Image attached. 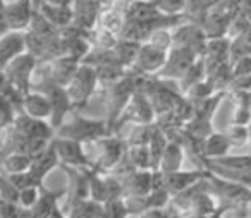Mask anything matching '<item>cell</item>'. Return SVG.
<instances>
[{
  "label": "cell",
  "instance_id": "cell-2",
  "mask_svg": "<svg viewBox=\"0 0 251 218\" xmlns=\"http://www.w3.org/2000/svg\"><path fill=\"white\" fill-rule=\"evenodd\" d=\"M110 134L108 125L105 119H88L79 114V110H73L66 117V121L60 124V127L55 131L57 138L74 139L83 145L97 141L100 138Z\"/></svg>",
  "mask_w": 251,
  "mask_h": 218
},
{
  "label": "cell",
  "instance_id": "cell-39",
  "mask_svg": "<svg viewBox=\"0 0 251 218\" xmlns=\"http://www.w3.org/2000/svg\"><path fill=\"white\" fill-rule=\"evenodd\" d=\"M49 2H52V4H60V5H71L73 0H49Z\"/></svg>",
  "mask_w": 251,
  "mask_h": 218
},
{
  "label": "cell",
  "instance_id": "cell-24",
  "mask_svg": "<svg viewBox=\"0 0 251 218\" xmlns=\"http://www.w3.org/2000/svg\"><path fill=\"white\" fill-rule=\"evenodd\" d=\"M230 143L227 139V136L224 132H215L212 131L205 139L201 141V149H200V156L195 158H205V160H212V158H219L224 156L230 151Z\"/></svg>",
  "mask_w": 251,
  "mask_h": 218
},
{
  "label": "cell",
  "instance_id": "cell-37",
  "mask_svg": "<svg viewBox=\"0 0 251 218\" xmlns=\"http://www.w3.org/2000/svg\"><path fill=\"white\" fill-rule=\"evenodd\" d=\"M138 218H177V217H176L171 208L165 206V208H148L143 213L138 215Z\"/></svg>",
  "mask_w": 251,
  "mask_h": 218
},
{
  "label": "cell",
  "instance_id": "cell-35",
  "mask_svg": "<svg viewBox=\"0 0 251 218\" xmlns=\"http://www.w3.org/2000/svg\"><path fill=\"white\" fill-rule=\"evenodd\" d=\"M0 197L12 201V203H18L19 197V189L11 182V179L5 173H0Z\"/></svg>",
  "mask_w": 251,
  "mask_h": 218
},
{
  "label": "cell",
  "instance_id": "cell-28",
  "mask_svg": "<svg viewBox=\"0 0 251 218\" xmlns=\"http://www.w3.org/2000/svg\"><path fill=\"white\" fill-rule=\"evenodd\" d=\"M124 156L134 170H151V160L147 146H127Z\"/></svg>",
  "mask_w": 251,
  "mask_h": 218
},
{
  "label": "cell",
  "instance_id": "cell-16",
  "mask_svg": "<svg viewBox=\"0 0 251 218\" xmlns=\"http://www.w3.org/2000/svg\"><path fill=\"white\" fill-rule=\"evenodd\" d=\"M119 179L122 182V196H147L153 189L155 170H133Z\"/></svg>",
  "mask_w": 251,
  "mask_h": 218
},
{
  "label": "cell",
  "instance_id": "cell-42",
  "mask_svg": "<svg viewBox=\"0 0 251 218\" xmlns=\"http://www.w3.org/2000/svg\"><path fill=\"white\" fill-rule=\"evenodd\" d=\"M248 218H251V215H250V217H248Z\"/></svg>",
  "mask_w": 251,
  "mask_h": 218
},
{
  "label": "cell",
  "instance_id": "cell-19",
  "mask_svg": "<svg viewBox=\"0 0 251 218\" xmlns=\"http://www.w3.org/2000/svg\"><path fill=\"white\" fill-rule=\"evenodd\" d=\"M62 172L67 177V201L66 204H73L84 197H90V186H88L86 169H74V167L60 165Z\"/></svg>",
  "mask_w": 251,
  "mask_h": 218
},
{
  "label": "cell",
  "instance_id": "cell-34",
  "mask_svg": "<svg viewBox=\"0 0 251 218\" xmlns=\"http://www.w3.org/2000/svg\"><path fill=\"white\" fill-rule=\"evenodd\" d=\"M16 114H18V110H16L14 105H12L5 97L0 95V129L11 125Z\"/></svg>",
  "mask_w": 251,
  "mask_h": 218
},
{
  "label": "cell",
  "instance_id": "cell-14",
  "mask_svg": "<svg viewBox=\"0 0 251 218\" xmlns=\"http://www.w3.org/2000/svg\"><path fill=\"white\" fill-rule=\"evenodd\" d=\"M71 7H73V24L88 35L95 28L103 4L100 0H73Z\"/></svg>",
  "mask_w": 251,
  "mask_h": 218
},
{
  "label": "cell",
  "instance_id": "cell-6",
  "mask_svg": "<svg viewBox=\"0 0 251 218\" xmlns=\"http://www.w3.org/2000/svg\"><path fill=\"white\" fill-rule=\"evenodd\" d=\"M36 59L33 53L25 52L19 57H16L14 60L7 64L4 67V74L7 76V79L11 81V84L25 97L28 91H31V81H33V73L36 69Z\"/></svg>",
  "mask_w": 251,
  "mask_h": 218
},
{
  "label": "cell",
  "instance_id": "cell-27",
  "mask_svg": "<svg viewBox=\"0 0 251 218\" xmlns=\"http://www.w3.org/2000/svg\"><path fill=\"white\" fill-rule=\"evenodd\" d=\"M155 132V122L151 124H133L126 136L127 146H147Z\"/></svg>",
  "mask_w": 251,
  "mask_h": 218
},
{
  "label": "cell",
  "instance_id": "cell-3",
  "mask_svg": "<svg viewBox=\"0 0 251 218\" xmlns=\"http://www.w3.org/2000/svg\"><path fill=\"white\" fill-rule=\"evenodd\" d=\"M93 153H88V158L91 162V169L98 170L101 173H108L127 151V143L119 134H108L97 141L90 143Z\"/></svg>",
  "mask_w": 251,
  "mask_h": 218
},
{
  "label": "cell",
  "instance_id": "cell-4",
  "mask_svg": "<svg viewBox=\"0 0 251 218\" xmlns=\"http://www.w3.org/2000/svg\"><path fill=\"white\" fill-rule=\"evenodd\" d=\"M66 90L71 98L73 108L81 112L98 91V76L95 67L81 62L74 77L66 86Z\"/></svg>",
  "mask_w": 251,
  "mask_h": 218
},
{
  "label": "cell",
  "instance_id": "cell-17",
  "mask_svg": "<svg viewBox=\"0 0 251 218\" xmlns=\"http://www.w3.org/2000/svg\"><path fill=\"white\" fill-rule=\"evenodd\" d=\"M33 16V0H7L5 2V24L7 29L25 31Z\"/></svg>",
  "mask_w": 251,
  "mask_h": 218
},
{
  "label": "cell",
  "instance_id": "cell-11",
  "mask_svg": "<svg viewBox=\"0 0 251 218\" xmlns=\"http://www.w3.org/2000/svg\"><path fill=\"white\" fill-rule=\"evenodd\" d=\"M172 35V47H184V48H191L193 52H196L198 55L205 53L206 47V35L203 31V28L196 23L191 21H182L179 24H176L171 29Z\"/></svg>",
  "mask_w": 251,
  "mask_h": 218
},
{
  "label": "cell",
  "instance_id": "cell-20",
  "mask_svg": "<svg viewBox=\"0 0 251 218\" xmlns=\"http://www.w3.org/2000/svg\"><path fill=\"white\" fill-rule=\"evenodd\" d=\"M33 11L42 14L47 21H50L57 28H64L73 23V7L71 5L52 4L49 0H33Z\"/></svg>",
  "mask_w": 251,
  "mask_h": 218
},
{
  "label": "cell",
  "instance_id": "cell-36",
  "mask_svg": "<svg viewBox=\"0 0 251 218\" xmlns=\"http://www.w3.org/2000/svg\"><path fill=\"white\" fill-rule=\"evenodd\" d=\"M19 213H21V206L18 203L0 197V218H19Z\"/></svg>",
  "mask_w": 251,
  "mask_h": 218
},
{
  "label": "cell",
  "instance_id": "cell-26",
  "mask_svg": "<svg viewBox=\"0 0 251 218\" xmlns=\"http://www.w3.org/2000/svg\"><path fill=\"white\" fill-rule=\"evenodd\" d=\"M167 141H169L167 134L155 125L153 136H151L150 143L147 145L148 153H150V160H151V170H158V165H160V160H162V155H164L165 146H167Z\"/></svg>",
  "mask_w": 251,
  "mask_h": 218
},
{
  "label": "cell",
  "instance_id": "cell-18",
  "mask_svg": "<svg viewBox=\"0 0 251 218\" xmlns=\"http://www.w3.org/2000/svg\"><path fill=\"white\" fill-rule=\"evenodd\" d=\"M25 52H28L25 31L9 29L4 35H0V69H4L11 60Z\"/></svg>",
  "mask_w": 251,
  "mask_h": 218
},
{
  "label": "cell",
  "instance_id": "cell-8",
  "mask_svg": "<svg viewBox=\"0 0 251 218\" xmlns=\"http://www.w3.org/2000/svg\"><path fill=\"white\" fill-rule=\"evenodd\" d=\"M169 50L160 48L153 43L143 42L136 52V57L127 69L141 74V76H157L167 60Z\"/></svg>",
  "mask_w": 251,
  "mask_h": 218
},
{
  "label": "cell",
  "instance_id": "cell-31",
  "mask_svg": "<svg viewBox=\"0 0 251 218\" xmlns=\"http://www.w3.org/2000/svg\"><path fill=\"white\" fill-rule=\"evenodd\" d=\"M229 139L230 146L237 148V146H243L246 143H250V125H241V124H232L227 127V131L224 132Z\"/></svg>",
  "mask_w": 251,
  "mask_h": 218
},
{
  "label": "cell",
  "instance_id": "cell-40",
  "mask_svg": "<svg viewBox=\"0 0 251 218\" xmlns=\"http://www.w3.org/2000/svg\"><path fill=\"white\" fill-rule=\"evenodd\" d=\"M127 218H138V215H129Z\"/></svg>",
  "mask_w": 251,
  "mask_h": 218
},
{
  "label": "cell",
  "instance_id": "cell-33",
  "mask_svg": "<svg viewBox=\"0 0 251 218\" xmlns=\"http://www.w3.org/2000/svg\"><path fill=\"white\" fill-rule=\"evenodd\" d=\"M158 7V11L169 16H179L184 12L189 0H150Z\"/></svg>",
  "mask_w": 251,
  "mask_h": 218
},
{
  "label": "cell",
  "instance_id": "cell-25",
  "mask_svg": "<svg viewBox=\"0 0 251 218\" xmlns=\"http://www.w3.org/2000/svg\"><path fill=\"white\" fill-rule=\"evenodd\" d=\"M186 149L177 139H169L167 146L164 149L162 155L160 165H158V172L167 173V172H176V170L182 169V162H184Z\"/></svg>",
  "mask_w": 251,
  "mask_h": 218
},
{
  "label": "cell",
  "instance_id": "cell-12",
  "mask_svg": "<svg viewBox=\"0 0 251 218\" xmlns=\"http://www.w3.org/2000/svg\"><path fill=\"white\" fill-rule=\"evenodd\" d=\"M52 145L57 151V156H59V167L66 165L74 167V169H91V162L88 158V153L84 149L83 143L53 136Z\"/></svg>",
  "mask_w": 251,
  "mask_h": 218
},
{
  "label": "cell",
  "instance_id": "cell-23",
  "mask_svg": "<svg viewBox=\"0 0 251 218\" xmlns=\"http://www.w3.org/2000/svg\"><path fill=\"white\" fill-rule=\"evenodd\" d=\"M62 211L67 218H103V203L84 197L73 204H64Z\"/></svg>",
  "mask_w": 251,
  "mask_h": 218
},
{
  "label": "cell",
  "instance_id": "cell-21",
  "mask_svg": "<svg viewBox=\"0 0 251 218\" xmlns=\"http://www.w3.org/2000/svg\"><path fill=\"white\" fill-rule=\"evenodd\" d=\"M55 167H59V156H57L55 148H53L52 141H50V145L47 146L43 151H40L38 155L33 156L29 173L35 177L36 182L43 186V180L47 179V175H49Z\"/></svg>",
  "mask_w": 251,
  "mask_h": 218
},
{
  "label": "cell",
  "instance_id": "cell-13",
  "mask_svg": "<svg viewBox=\"0 0 251 218\" xmlns=\"http://www.w3.org/2000/svg\"><path fill=\"white\" fill-rule=\"evenodd\" d=\"M11 125L19 134H23L28 139H47V141H50L55 136V129L50 125L49 121L31 117L26 112H18Z\"/></svg>",
  "mask_w": 251,
  "mask_h": 218
},
{
  "label": "cell",
  "instance_id": "cell-15",
  "mask_svg": "<svg viewBox=\"0 0 251 218\" xmlns=\"http://www.w3.org/2000/svg\"><path fill=\"white\" fill-rule=\"evenodd\" d=\"M66 189L50 191L43 186L38 203L31 208L33 218H67L62 211V206L59 204V201L66 196Z\"/></svg>",
  "mask_w": 251,
  "mask_h": 218
},
{
  "label": "cell",
  "instance_id": "cell-10",
  "mask_svg": "<svg viewBox=\"0 0 251 218\" xmlns=\"http://www.w3.org/2000/svg\"><path fill=\"white\" fill-rule=\"evenodd\" d=\"M200 57L201 55L193 52L191 48H184V47H171V50H169V53H167V60H165L160 73L157 74V77H160V79L176 81V83H177V81L186 74V71H188Z\"/></svg>",
  "mask_w": 251,
  "mask_h": 218
},
{
  "label": "cell",
  "instance_id": "cell-41",
  "mask_svg": "<svg viewBox=\"0 0 251 218\" xmlns=\"http://www.w3.org/2000/svg\"><path fill=\"white\" fill-rule=\"evenodd\" d=\"M101 4H103V7H105V4H107V0H100Z\"/></svg>",
  "mask_w": 251,
  "mask_h": 218
},
{
  "label": "cell",
  "instance_id": "cell-1",
  "mask_svg": "<svg viewBox=\"0 0 251 218\" xmlns=\"http://www.w3.org/2000/svg\"><path fill=\"white\" fill-rule=\"evenodd\" d=\"M143 77L145 76L134 73V71L126 69L124 76L119 77V79L114 81V83L98 84L97 95H100L101 100H103L105 110H107L105 121H107L110 134H112V131H114V125H115V122H117L121 112L124 110L126 103L129 101V98L133 97L134 91H138Z\"/></svg>",
  "mask_w": 251,
  "mask_h": 218
},
{
  "label": "cell",
  "instance_id": "cell-38",
  "mask_svg": "<svg viewBox=\"0 0 251 218\" xmlns=\"http://www.w3.org/2000/svg\"><path fill=\"white\" fill-rule=\"evenodd\" d=\"M5 2L7 0H0V35H4L7 29V24H5Z\"/></svg>",
  "mask_w": 251,
  "mask_h": 218
},
{
  "label": "cell",
  "instance_id": "cell-9",
  "mask_svg": "<svg viewBox=\"0 0 251 218\" xmlns=\"http://www.w3.org/2000/svg\"><path fill=\"white\" fill-rule=\"evenodd\" d=\"M206 177L205 169H196V170H176V172L162 173L155 170V182L160 184L171 196H177V194L184 193L186 189L193 187Z\"/></svg>",
  "mask_w": 251,
  "mask_h": 218
},
{
  "label": "cell",
  "instance_id": "cell-32",
  "mask_svg": "<svg viewBox=\"0 0 251 218\" xmlns=\"http://www.w3.org/2000/svg\"><path fill=\"white\" fill-rule=\"evenodd\" d=\"M42 187L43 186H28L19 191V197H18L19 206L26 208V210H31L38 203L40 196H42Z\"/></svg>",
  "mask_w": 251,
  "mask_h": 218
},
{
  "label": "cell",
  "instance_id": "cell-5",
  "mask_svg": "<svg viewBox=\"0 0 251 218\" xmlns=\"http://www.w3.org/2000/svg\"><path fill=\"white\" fill-rule=\"evenodd\" d=\"M155 110L151 107L150 100L145 93L141 91H134L133 97L129 98V101L126 103L124 110L121 112L117 122L114 125L112 134H119L124 125H133V124H151L155 122Z\"/></svg>",
  "mask_w": 251,
  "mask_h": 218
},
{
  "label": "cell",
  "instance_id": "cell-30",
  "mask_svg": "<svg viewBox=\"0 0 251 218\" xmlns=\"http://www.w3.org/2000/svg\"><path fill=\"white\" fill-rule=\"evenodd\" d=\"M129 215L122 196L110 197L103 203V218H127Z\"/></svg>",
  "mask_w": 251,
  "mask_h": 218
},
{
  "label": "cell",
  "instance_id": "cell-29",
  "mask_svg": "<svg viewBox=\"0 0 251 218\" xmlns=\"http://www.w3.org/2000/svg\"><path fill=\"white\" fill-rule=\"evenodd\" d=\"M206 77V71H205V62H203V57H200L198 60H196L195 64H193L191 67H189L188 71H186V74L181 77V79L177 81V88L181 93H184L186 90H188L189 86H193V84H196L198 81L205 79Z\"/></svg>",
  "mask_w": 251,
  "mask_h": 218
},
{
  "label": "cell",
  "instance_id": "cell-22",
  "mask_svg": "<svg viewBox=\"0 0 251 218\" xmlns=\"http://www.w3.org/2000/svg\"><path fill=\"white\" fill-rule=\"evenodd\" d=\"M23 112H26V114L31 115V117L50 121L52 107H50V101L45 93L31 90L23 97Z\"/></svg>",
  "mask_w": 251,
  "mask_h": 218
},
{
  "label": "cell",
  "instance_id": "cell-7",
  "mask_svg": "<svg viewBox=\"0 0 251 218\" xmlns=\"http://www.w3.org/2000/svg\"><path fill=\"white\" fill-rule=\"evenodd\" d=\"M31 90L42 91V93L47 95V98L50 101V107H52V115H50L49 122L57 131L60 127V124L66 121L67 115L74 110L66 86H60V84L55 83H42V84H35Z\"/></svg>",
  "mask_w": 251,
  "mask_h": 218
}]
</instances>
